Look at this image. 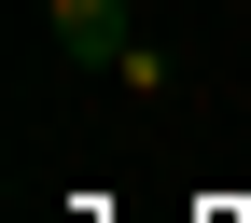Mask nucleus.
I'll use <instances>...</instances> for the list:
<instances>
[{
	"label": "nucleus",
	"instance_id": "1",
	"mask_svg": "<svg viewBox=\"0 0 251 223\" xmlns=\"http://www.w3.org/2000/svg\"><path fill=\"white\" fill-rule=\"evenodd\" d=\"M42 14H56V42H70L84 70H112V56L140 42V28H126V0H42Z\"/></svg>",
	"mask_w": 251,
	"mask_h": 223
},
{
	"label": "nucleus",
	"instance_id": "2",
	"mask_svg": "<svg viewBox=\"0 0 251 223\" xmlns=\"http://www.w3.org/2000/svg\"><path fill=\"white\" fill-rule=\"evenodd\" d=\"M209 223H224V209H209Z\"/></svg>",
	"mask_w": 251,
	"mask_h": 223
}]
</instances>
